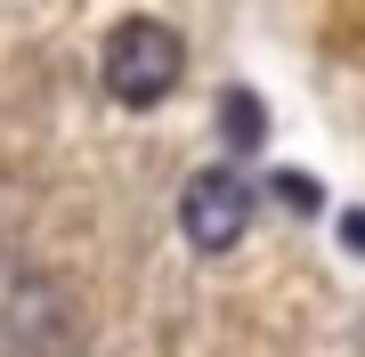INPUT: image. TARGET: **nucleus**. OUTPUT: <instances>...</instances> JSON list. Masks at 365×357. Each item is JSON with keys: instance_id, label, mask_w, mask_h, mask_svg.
Returning <instances> with one entry per match:
<instances>
[{"instance_id": "3", "label": "nucleus", "mask_w": 365, "mask_h": 357, "mask_svg": "<svg viewBox=\"0 0 365 357\" xmlns=\"http://www.w3.org/2000/svg\"><path fill=\"white\" fill-rule=\"evenodd\" d=\"M9 333H16V349L25 357H81V317H73V301L57 284H25L9 301Z\"/></svg>"}, {"instance_id": "1", "label": "nucleus", "mask_w": 365, "mask_h": 357, "mask_svg": "<svg viewBox=\"0 0 365 357\" xmlns=\"http://www.w3.org/2000/svg\"><path fill=\"white\" fill-rule=\"evenodd\" d=\"M179 73H187V41L163 16H122L98 49V81L114 106H155V98L179 90Z\"/></svg>"}, {"instance_id": "2", "label": "nucleus", "mask_w": 365, "mask_h": 357, "mask_svg": "<svg viewBox=\"0 0 365 357\" xmlns=\"http://www.w3.org/2000/svg\"><path fill=\"white\" fill-rule=\"evenodd\" d=\"M252 227V179L244 171H195L179 195V236L203 252V260H220V252L244 244Z\"/></svg>"}, {"instance_id": "4", "label": "nucleus", "mask_w": 365, "mask_h": 357, "mask_svg": "<svg viewBox=\"0 0 365 357\" xmlns=\"http://www.w3.org/2000/svg\"><path fill=\"white\" fill-rule=\"evenodd\" d=\"M220 130H227V146H260V130H268L260 98H252V90H227L220 98Z\"/></svg>"}, {"instance_id": "5", "label": "nucleus", "mask_w": 365, "mask_h": 357, "mask_svg": "<svg viewBox=\"0 0 365 357\" xmlns=\"http://www.w3.org/2000/svg\"><path fill=\"white\" fill-rule=\"evenodd\" d=\"M276 195H284L292 212H317V203H325V187H317V179H300V171H284V179H276Z\"/></svg>"}, {"instance_id": "6", "label": "nucleus", "mask_w": 365, "mask_h": 357, "mask_svg": "<svg viewBox=\"0 0 365 357\" xmlns=\"http://www.w3.org/2000/svg\"><path fill=\"white\" fill-rule=\"evenodd\" d=\"M341 244H349V252H365V212H349V219H341Z\"/></svg>"}]
</instances>
